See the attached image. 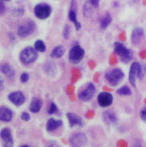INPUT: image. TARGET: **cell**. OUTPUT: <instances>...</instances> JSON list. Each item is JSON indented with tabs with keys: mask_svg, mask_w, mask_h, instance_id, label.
<instances>
[{
	"mask_svg": "<svg viewBox=\"0 0 146 147\" xmlns=\"http://www.w3.org/2000/svg\"><path fill=\"white\" fill-rule=\"evenodd\" d=\"M84 53V50L79 45H74L69 52V60L70 63L74 65L79 64L83 60Z\"/></svg>",
	"mask_w": 146,
	"mask_h": 147,
	"instance_id": "5b68a950",
	"label": "cell"
},
{
	"mask_svg": "<svg viewBox=\"0 0 146 147\" xmlns=\"http://www.w3.org/2000/svg\"><path fill=\"white\" fill-rule=\"evenodd\" d=\"M29 79V75L26 72H23L21 74L20 80L22 83H26Z\"/></svg>",
	"mask_w": 146,
	"mask_h": 147,
	"instance_id": "f1b7e54d",
	"label": "cell"
},
{
	"mask_svg": "<svg viewBox=\"0 0 146 147\" xmlns=\"http://www.w3.org/2000/svg\"><path fill=\"white\" fill-rule=\"evenodd\" d=\"M145 36V30L142 28H135L131 33V41L132 44L135 46H138L142 42Z\"/></svg>",
	"mask_w": 146,
	"mask_h": 147,
	"instance_id": "8fae6325",
	"label": "cell"
},
{
	"mask_svg": "<svg viewBox=\"0 0 146 147\" xmlns=\"http://www.w3.org/2000/svg\"><path fill=\"white\" fill-rule=\"evenodd\" d=\"M2 1H9V0H2Z\"/></svg>",
	"mask_w": 146,
	"mask_h": 147,
	"instance_id": "8d00e7d4",
	"label": "cell"
},
{
	"mask_svg": "<svg viewBox=\"0 0 146 147\" xmlns=\"http://www.w3.org/2000/svg\"><path fill=\"white\" fill-rule=\"evenodd\" d=\"M38 56L37 51L34 48L28 47L22 51L19 58L23 64L27 65L35 61L38 59Z\"/></svg>",
	"mask_w": 146,
	"mask_h": 147,
	"instance_id": "277c9868",
	"label": "cell"
},
{
	"mask_svg": "<svg viewBox=\"0 0 146 147\" xmlns=\"http://www.w3.org/2000/svg\"><path fill=\"white\" fill-rule=\"evenodd\" d=\"M21 119L25 121H28L30 120V115L27 113V112H23L22 114H21Z\"/></svg>",
	"mask_w": 146,
	"mask_h": 147,
	"instance_id": "4dcf8cb0",
	"label": "cell"
},
{
	"mask_svg": "<svg viewBox=\"0 0 146 147\" xmlns=\"http://www.w3.org/2000/svg\"><path fill=\"white\" fill-rule=\"evenodd\" d=\"M44 71L48 76L54 77L57 72V67L53 61H48L44 65Z\"/></svg>",
	"mask_w": 146,
	"mask_h": 147,
	"instance_id": "9a60e30c",
	"label": "cell"
},
{
	"mask_svg": "<svg viewBox=\"0 0 146 147\" xmlns=\"http://www.w3.org/2000/svg\"><path fill=\"white\" fill-rule=\"evenodd\" d=\"M69 18L70 20L74 24V25L75 26L76 30H78L81 28L80 24L77 21L76 19V14L75 10H70L69 13Z\"/></svg>",
	"mask_w": 146,
	"mask_h": 147,
	"instance_id": "603a6c76",
	"label": "cell"
},
{
	"mask_svg": "<svg viewBox=\"0 0 146 147\" xmlns=\"http://www.w3.org/2000/svg\"><path fill=\"white\" fill-rule=\"evenodd\" d=\"M35 29V22L32 20H29L18 27L17 33L20 37H26L33 33Z\"/></svg>",
	"mask_w": 146,
	"mask_h": 147,
	"instance_id": "ba28073f",
	"label": "cell"
},
{
	"mask_svg": "<svg viewBox=\"0 0 146 147\" xmlns=\"http://www.w3.org/2000/svg\"><path fill=\"white\" fill-rule=\"evenodd\" d=\"M113 99L112 94L107 92H100L97 97L98 104L103 108L110 106L113 102Z\"/></svg>",
	"mask_w": 146,
	"mask_h": 147,
	"instance_id": "30bf717a",
	"label": "cell"
},
{
	"mask_svg": "<svg viewBox=\"0 0 146 147\" xmlns=\"http://www.w3.org/2000/svg\"><path fill=\"white\" fill-rule=\"evenodd\" d=\"M52 8L50 6L45 3L37 4L34 7L35 16L40 20H45L51 14Z\"/></svg>",
	"mask_w": 146,
	"mask_h": 147,
	"instance_id": "8992f818",
	"label": "cell"
},
{
	"mask_svg": "<svg viewBox=\"0 0 146 147\" xmlns=\"http://www.w3.org/2000/svg\"><path fill=\"white\" fill-rule=\"evenodd\" d=\"M42 101L38 97H33L30 102L29 110L33 113L39 112L42 107Z\"/></svg>",
	"mask_w": 146,
	"mask_h": 147,
	"instance_id": "e0dca14e",
	"label": "cell"
},
{
	"mask_svg": "<svg viewBox=\"0 0 146 147\" xmlns=\"http://www.w3.org/2000/svg\"><path fill=\"white\" fill-rule=\"evenodd\" d=\"M134 2H137V1H138V0H133Z\"/></svg>",
	"mask_w": 146,
	"mask_h": 147,
	"instance_id": "d590c367",
	"label": "cell"
},
{
	"mask_svg": "<svg viewBox=\"0 0 146 147\" xmlns=\"http://www.w3.org/2000/svg\"><path fill=\"white\" fill-rule=\"evenodd\" d=\"M65 53V48L62 45H58L53 50L50 56L53 59H60L64 55Z\"/></svg>",
	"mask_w": 146,
	"mask_h": 147,
	"instance_id": "44dd1931",
	"label": "cell"
},
{
	"mask_svg": "<svg viewBox=\"0 0 146 147\" xmlns=\"http://www.w3.org/2000/svg\"><path fill=\"white\" fill-rule=\"evenodd\" d=\"M63 125L62 121L60 120H56L53 118H50L48 120L46 124V130L48 132H53L58 128Z\"/></svg>",
	"mask_w": 146,
	"mask_h": 147,
	"instance_id": "ac0fdd59",
	"label": "cell"
},
{
	"mask_svg": "<svg viewBox=\"0 0 146 147\" xmlns=\"http://www.w3.org/2000/svg\"><path fill=\"white\" fill-rule=\"evenodd\" d=\"M112 22V17L109 13H107L102 18L100 21V28L102 29H106Z\"/></svg>",
	"mask_w": 146,
	"mask_h": 147,
	"instance_id": "7402d4cb",
	"label": "cell"
},
{
	"mask_svg": "<svg viewBox=\"0 0 146 147\" xmlns=\"http://www.w3.org/2000/svg\"><path fill=\"white\" fill-rule=\"evenodd\" d=\"M66 117L69 122L70 128H73L75 126H79L80 127H83V121L82 119L76 114L69 112L66 113Z\"/></svg>",
	"mask_w": 146,
	"mask_h": 147,
	"instance_id": "5bb4252c",
	"label": "cell"
},
{
	"mask_svg": "<svg viewBox=\"0 0 146 147\" xmlns=\"http://www.w3.org/2000/svg\"><path fill=\"white\" fill-rule=\"evenodd\" d=\"M140 117L141 120L146 123V107L144 108L141 111Z\"/></svg>",
	"mask_w": 146,
	"mask_h": 147,
	"instance_id": "1f68e13d",
	"label": "cell"
},
{
	"mask_svg": "<svg viewBox=\"0 0 146 147\" xmlns=\"http://www.w3.org/2000/svg\"><path fill=\"white\" fill-rule=\"evenodd\" d=\"M95 92L96 88L95 85L92 82H90L83 90L78 93V97L81 101H89L94 97Z\"/></svg>",
	"mask_w": 146,
	"mask_h": 147,
	"instance_id": "52a82bcc",
	"label": "cell"
},
{
	"mask_svg": "<svg viewBox=\"0 0 146 147\" xmlns=\"http://www.w3.org/2000/svg\"><path fill=\"white\" fill-rule=\"evenodd\" d=\"M91 5L94 7H98L99 5L100 0H90Z\"/></svg>",
	"mask_w": 146,
	"mask_h": 147,
	"instance_id": "836d02e7",
	"label": "cell"
},
{
	"mask_svg": "<svg viewBox=\"0 0 146 147\" xmlns=\"http://www.w3.org/2000/svg\"><path fill=\"white\" fill-rule=\"evenodd\" d=\"M7 97L9 100L17 107L21 106L25 101V95L21 91L10 93Z\"/></svg>",
	"mask_w": 146,
	"mask_h": 147,
	"instance_id": "7c38bea8",
	"label": "cell"
},
{
	"mask_svg": "<svg viewBox=\"0 0 146 147\" xmlns=\"http://www.w3.org/2000/svg\"><path fill=\"white\" fill-rule=\"evenodd\" d=\"M91 5V3H90V4L87 2L85 4L84 6V14L85 16L86 17H88L89 16L91 15V11H92V9L90 7V5Z\"/></svg>",
	"mask_w": 146,
	"mask_h": 147,
	"instance_id": "4316f807",
	"label": "cell"
},
{
	"mask_svg": "<svg viewBox=\"0 0 146 147\" xmlns=\"http://www.w3.org/2000/svg\"><path fill=\"white\" fill-rule=\"evenodd\" d=\"M103 119L106 124H115L118 121L116 115L111 111H106L103 114Z\"/></svg>",
	"mask_w": 146,
	"mask_h": 147,
	"instance_id": "d6986e66",
	"label": "cell"
},
{
	"mask_svg": "<svg viewBox=\"0 0 146 147\" xmlns=\"http://www.w3.org/2000/svg\"><path fill=\"white\" fill-rule=\"evenodd\" d=\"M34 49L40 52H45L46 50V47L44 42L41 40H38L34 42Z\"/></svg>",
	"mask_w": 146,
	"mask_h": 147,
	"instance_id": "cb8c5ba5",
	"label": "cell"
},
{
	"mask_svg": "<svg viewBox=\"0 0 146 147\" xmlns=\"http://www.w3.org/2000/svg\"><path fill=\"white\" fill-rule=\"evenodd\" d=\"M58 111V108L57 105L54 102H52L50 105L49 108L48 109V113L49 115H53V114L57 113Z\"/></svg>",
	"mask_w": 146,
	"mask_h": 147,
	"instance_id": "484cf974",
	"label": "cell"
},
{
	"mask_svg": "<svg viewBox=\"0 0 146 147\" xmlns=\"http://www.w3.org/2000/svg\"><path fill=\"white\" fill-rule=\"evenodd\" d=\"M5 10V5L3 4V2L2 0H1L0 1V13L1 14H2L3 13V12Z\"/></svg>",
	"mask_w": 146,
	"mask_h": 147,
	"instance_id": "d6a6232c",
	"label": "cell"
},
{
	"mask_svg": "<svg viewBox=\"0 0 146 147\" xmlns=\"http://www.w3.org/2000/svg\"><path fill=\"white\" fill-rule=\"evenodd\" d=\"M145 72L146 68H143L139 63L134 62L131 65L129 74V80L133 87L136 86L137 78L142 79Z\"/></svg>",
	"mask_w": 146,
	"mask_h": 147,
	"instance_id": "7a4b0ae2",
	"label": "cell"
},
{
	"mask_svg": "<svg viewBox=\"0 0 146 147\" xmlns=\"http://www.w3.org/2000/svg\"><path fill=\"white\" fill-rule=\"evenodd\" d=\"M69 143L73 147H82L87 143V138L83 133H76L69 139Z\"/></svg>",
	"mask_w": 146,
	"mask_h": 147,
	"instance_id": "9c48e42d",
	"label": "cell"
},
{
	"mask_svg": "<svg viewBox=\"0 0 146 147\" xmlns=\"http://www.w3.org/2000/svg\"><path fill=\"white\" fill-rule=\"evenodd\" d=\"M70 27L68 25H66L64 28L63 30V36L66 39L68 40L70 37Z\"/></svg>",
	"mask_w": 146,
	"mask_h": 147,
	"instance_id": "83f0119b",
	"label": "cell"
},
{
	"mask_svg": "<svg viewBox=\"0 0 146 147\" xmlns=\"http://www.w3.org/2000/svg\"><path fill=\"white\" fill-rule=\"evenodd\" d=\"M0 70L2 73L5 74L10 79H12L15 77V71L7 63L1 64Z\"/></svg>",
	"mask_w": 146,
	"mask_h": 147,
	"instance_id": "ffe728a7",
	"label": "cell"
},
{
	"mask_svg": "<svg viewBox=\"0 0 146 147\" xmlns=\"http://www.w3.org/2000/svg\"><path fill=\"white\" fill-rule=\"evenodd\" d=\"M125 74L119 68H115L106 73L104 77L107 82L112 86H118L124 79Z\"/></svg>",
	"mask_w": 146,
	"mask_h": 147,
	"instance_id": "3957f363",
	"label": "cell"
},
{
	"mask_svg": "<svg viewBox=\"0 0 146 147\" xmlns=\"http://www.w3.org/2000/svg\"><path fill=\"white\" fill-rule=\"evenodd\" d=\"M117 93L121 96H130L132 94V91L129 86L124 85L118 89Z\"/></svg>",
	"mask_w": 146,
	"mask_h": 147,
	"instance_id": "d4e9b609",
	"label": "cell"
},
{
	"mask_svg": "<svg viewBox=\"0 0 146 147\" xmlns=\"http://www.w3.org/2000/svg\"><path fill=\"white\" fill-rule=\"evenodd\" d=\"M1 139L4 142V147H11L14 146V141L11 136V131L9 128H4L0 133Z\"/></svg>",
	"mask_w": 146,
	"mask_h": 147,
	"instance_id": "4fadbf2b",
	"label": "cell"
},
{
	"mask_svg": "<svg viewBox=\"0 0 146 147\" xmlns=\"http://www.w3.org/2000/svg\"><path fill=\"white\" fill-rule=\"evenodd\" d=\"M114 52L119 56L121 61L125 64L129 63L133 59V52L126 47V46L120 42H116L114 44Z\"/></svg>",
	"mask_w": 146,
	"mask_h": 147,
	"instance_id": "6da1fadb",
	"label": "cell"
},
{
	"mask_svg": "<svg viewBox=\"0 0 146 147\" xmlns=\"http://www.w3.org/2000/svg\"><path fill=\"white\" fill-rule=\"evenodd\" d=\"M13 14L15 16H21L24 13V10L22 8H15L12 10Z\"/></svg>",
	"mask_w": 146,
	"mask_h": 147,
	"instance_id": "f546056e",
	"label": "cell"
},
{
	"mask_svg": "<svg viewBox=\"0 0 146 147\" xmlns=\"http://www.w3.org/2000/svg\"><path fill=\"white\" fill-rule=\"evenodd\" d=\"M1 84H0V88H1V90H2V88H3V78L2 76H1Z\"/></svg>",
	"mask_w": 146,
	"mask_h": 147,
	"instance_id": "e575fe53",
	"label": "cell"
},
{
	"mask_svg": "<svg viewBox=\"0 0 146 147\" xmlns=\"http://www.w3.org/2000/svg\"><path fill=\"white\" fill-rule=\"evenodd\" d=\"M13 117V112L9 108L5 107L0 108V120L3 122H9Z\"/></svg>",
	"mask_w": 146,
	"mask_h": 147,
	"instance_id": "2e32d148",
	"label": "cell"
}]
</instances>
